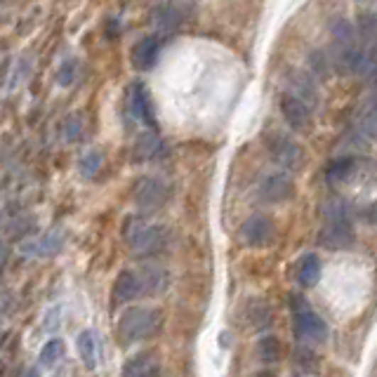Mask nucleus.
<instances>
[{"label": "nucleus", "mask_w": 377, "mask_h": 377, "mask_svg": "<svg viewBox=\"0 0 377 377\" xmlns=\"http://www.w3.org/2000/svg\"><path fill=\"white\" fill-rule=\"evenodd\" d=\"M163 312L158 307H130L125 309L118 319V342L123 346L146 342V339L156 337L163 328Z\"/></svg>", "instance_id": "obj_1"}, {"label": "nucleus", "mask_w": 377, "mask_h": 377, "mask_svg": "<svg viewBox=\"0 0 377 377\" xmlns=\"http://www.w3.org/2000/svg\"><path fill=\"white\" fill-rule=\"evenodd\" d=\"M319 246L325 250H349L356 241V231H354V222L351 212L342 201H335L330 205H325L323 212V224L319 229Z\"/></svg>", "instance_id": "obj_2"}, {"label": "nucleus", "mask_w": 377, "mask_h": 377, "mask_svg": "<svg viewBox=\"0 0 377 377\" xmlns=\"http://www.w3.org/2000/svg\"><path fill=\"white\" fill-rule=\"evenodd\" d=\"M123 241L132 255L151 257L158 255L168 243V229L156 222H149L142 215L128 217L123 224Z\"/></svg>", "instance_id": "obj_3"}, {"label": "nucleus", "mask_w": 377, "mask_h": 377, "mask_svg": "<svg viewBox=\"0 0 377 377\" xmlns=\"http://www.w3.org/2000/svg\"><path fill=\"white\" fill-rule=\"evenodd\" d=\"M290 314H293V330L300 342H305V344L307 342H323V339L328 337V323L314 312L312 305H309L305 297L293 295Z\"/></svg>", "instance_id": "obj_4"}, {"label": "nucleus", "mask_w": 377, "mask_h": 377, "mask_svg": "<svg viewBox=\"0 0 377 377\" xmlns=\"http://www.w3.org/2000/svg\"><path fill=\"white\" fill-rule=\"evenodd\" d=\"M132 198L142 212H156L170 201V184L160 177L146 175L137 180L135 189H132Z\"/></svg>", "instance_id": "obj_5"}, {"label": "nucleus", "mask_w": 377, "mask_h": 377, "mask_svg": "<svg viewBox=\"0 0 377 377\" xmlns=\"http://www.w3.org/2000/svg\"><path fill=\"white\" fill-rule=\"evenodd\" d=\"M267 149L273 163H278L285 170H297L302 165V149L297 142H293L290 137L280 135V132H271L267 137Z\"/></svg>", "instance_id": "obj_6"}, {"label": "nucleus", "mask_w": 377, "mask_h": 377, "mask_svg": "<svg viewBox=\"0 0 377 377\" xmlns=\"http://www.w3.org/2000/svg\"><path fill=\"white\" fill-rule=\"evenodd\" d=\"M276 239V224L267 215H253L241 224V241L250 248H267Z\"/></svg>", "instance_id": "obj_7"}, {"label": "nucleus", "mask_w": 377, "mask_h": 377, "mask_svg": "<svg viewBox=\"0 0 377 377\" xmlns=\"http://www.w3.org/2000/svg\"><path fill=\"white\" fill-rule=\"evenodd\" d=\"M295 194V182L285 170L269 173L260 180V198L267 203H283L290 201Z\"/></svg>", "instance_id": "obj_8"}, {"label": "nucleus", "mask_w": 377, "mask_h": 377, "mask_svg": "<svg viewBox=\"0 0 377 377\" xmlns=\"http://www.w3.org/2000/svg\"><path fill=\"white\" fill-rule=\"evenodd\" d=\"M280 116L283 121L290 125L295 132H307L312 128V106L305 104L302 99H297L295 94H283L278 102Z\"/></svg>", "instance_id": "obj_9"}, {"label": "nucleus", "mask_w": 377, "mask_h": 377, "mask_svg": "<svg viewBox=\"0 0 377 377\" xmlns=\"http://www.w3.org/2000/svg\"><path fill=\"white\" fill-rule=\"evenodd\" d=\"M139 297H144L139 273L132 269H125L118 273V278L114 280V293H111L114 305H130L132 300H139Z\"/></svg>", "instance_id": "obj_10"}, {"label": "nucleus", "mask_w": 377, "mask_h": 377, "mask_svg": "<svg viewBox=\"0 0 377 377\" xmlns=\"http://www.w3.org/2000/svg\"><path fill=\"white\" fill-rule=\"evenodd\" d=\"M160 356L156 351H139L125 361L123 377H160Z\"/></svg>", "instance_id": "obj_11"}, {"label": "nucleus", "mask_w": 377, "mask_h": 377, "mask_svg": "<svg viewBox=\"0 0 377 377\" xmlns=\"http://www.w3.org/2000/svg\"><path fill=\"white\" fill-rule=\"evenodd\" d=\"M64 246V234L55 229V231H50L48 236H40V239H28L19 246V253L21 255H28V257H50L59 253Z\"/></svg>", "instance_id": "obj_12"}, {"label": "nucleus", "mask_w": 377, "mask_h": 377, "mask_svg": "<svg viewBox=\"0 0 377 377\" xmlns=\"http://www.w3.org/2000/svg\"><path fill=\"white\" fill-rule=\"evenodd\" d=\"M158 57H160V40L156 38V35H146V38L135 43V48H132V53H130L132 64H135V69H139V71L153 69L158 62Z\"/></svg>", "instance_id": "obj_13"}, {"label": "nucleus", "mask_w": 377, "mask_h": 377, "mask_svg": "<svg viewBox=\"0 0 377 377\" xmlns=\"http://www.w3.org/2000/svg\"><path fill=\"white\" fill-rule=\"evenodd\" d=\"M139 273V283H142V295L144 297H156V295H163L170 285V273L156 267V264H149V267L137 269Z\"/></svg>", "instance_id": "obj_14"}, {"label": "nucleus", "mask_w": 377, "mask_h": 377, "mask_svg": "<svg viewBox=\"0 0 377 377\" xmlns=\"http://www.w3.org/2000/svg\"><path fill=\"white\" fill-rule=\"evenodd\" d=\"M128 104H130V114L135 121L144 123V125H153V111L149 104V94H146V90L139 83L130 87Z\"/></svg>", "instance_id": "obj_15"}, {"label": "nucleus", "mask_w": 377, "mask_h": 377, "mask_svg": "<svg viewBox=\"0 0 377 377\" xmlns=\"http://www.w3.org/2000/svg\"><path fill=\"white\" fill-rule=\"evenodd\" d=\"M319 278H321V260H319V255L309 253L302 257L297 262V267H295V280H297V285L302 288H312L316 285Z\"/></svg>", "instance_id": "obj_16"}, {"label": "nucleus", "mask_w": 377, "mask_h": 377, "mask_svg": "<svg viewBox=\"0 0 377 377\" xmlns=\"http://www.w3.org/2000/svg\"><path fill=\"white\" fill-rule=\"evenodd\" d=\"M356 175V158H337L328 165V173H325V180H328L330 187H339V184H346L351 177Z\"/></svg>", "instance_id": "obj_17"}, {"label": "nucleus", "mask_w": 377, "mask_h": 377, "mask_svg": "<svg viewBox=\"0 0 377 377\" xmlns=\"http://www.w3.org/2000/svg\"><path fill=\"white\" fill-rule=\"evenodd\" d=\"M290 85H293L290 94H295V97L302 99L312 109L316 106V102H319V90H316V83L309 73H295V76L290 78Z\"/></svg>", "instance_id": "obj_18"}, {"label": "nucleus", "mask_w": 377, "mask_h": 377, "mask_svg": "<svg viewBox=\"0 0 377 377\" xmlns=\"http://www.w3.org/2000/svg\"><path fill=\"white\" fill-rule=\"evenodd\" d=\"M78 354L90 371L99 366V342H97V335H94L92 330H83L78 335Z\"/></svg>", "instance_id": "obj_19"}, {"label": "nucleus", "mask_w": 377, "mask_h": 377, "mask_svg": "<svg viewBox=\"0 0 377 377\" xmlns=\"http://www.w3.org/2000/svg\"><path fill=\"white\" fill-rule=\"evenodd\" d=\"M328 31L339 43V48H351L354 40H356V26L344 17H332L328 24Z\"/></svg>", "instance_id": "obj_20"}, {"label": "nucleus", "mask_w": 377, "mask_h": 377, "mask_svg": "<svg viewBox=\"0 0 377 377\" xmlns=\"http://www.w3.org/2000/svg\"><path fill=\"white\" fill-rule=\"evenodd\" d=\"M246 319L250 328H269L271 325V309L264 300H250L246 307Z\"/></svg>", "instance_id": "obj_21"}, {"label": "nucleus", "mask_w": 377, "mask_h": 377, "mask_svg": "<svg viewBox=\"0 0 377 377\" xmlns=\"http://www.w3.org/2000/svg\"><path fill=\"white\" fill-rule=\"evenodd\" d=\"M135 153L139 160H151V158H160L163 153H165V144L160 142V137H156L153 132L149 135H142L139 137V142L135 146Z\"/></svg>", "instance_id": "obj_22"}, {"label": "nucleus", "mask_w": 377, "mask_h": 377, "mask_svg": "<svg viewBox=\"0 0 377 377\" xmlns=\"http://www.w3.org/2000/svg\"><path fill=\"white\" fill-rule=\"evenodd\" d=\"M151 17H153V24H156L160 31H175V28L180 26V12L170 5L156 7Z\"/></svg>", "instance_id": "obj_23"}, {"label": "nucleus", "mask_w": 377, "mask_h": 377, "mask_svg": "<svg viewBox=\"0 0 377 377\" xmlns=\"http://www.w3.org/2000/svg\"><path fill=\"white\" fill-rule=\"evenodd\" d=\"M257 356H260L262 364H276L278 356H280V344L278 339L273 335H267L260 339V344H257Z\"/></svg>", "instance_id": "obj_24"}, {"label": "nucleus", "mask_w": 377, "mask_h": 377, "mask_svg": "<svg viewBox=\"0 0 377 377\" xmlns=\"http://www.w3.org/2000/svg\"><path fill=\"white\" fill-rule=\"evenodd\" d=\"M66 354V344L64 339H50V342L40 349V364L43 366H55L57 361H62Z\"/></svg>", "instance_id": "obj_25"}, {"label": "nucleus", "mask_w": 377, "mask_h": 377, "mask_svg": "<svg viewBox=\"0 0 377 377\" xmlns=\"http://www.w3.org/2000/svg\"><path fill=\"white\" fill-rule=\"evenodd\" d=\"M293 361H295V366L302 368L305 373L309 371H316V364H319V359H316V354L309 349V344L305 342H300L297 346H295V354H293Z\"/></svg>", "instance_id": "obj_26"}, {"label": "nucleus", "mask_w": 377, "mask_h": 377, "mask_svg": "<svg viewBox=\"0 0 377 377\" xmlns=\"http://www.w3.org/2000/svg\"><path fill=\"white\" fill-rule=\"evenodd\" d=\"M309 69L316 78L325 80L330 76V57L323 53V50H314L312 55H309Z\"/></svg>", "instance_id": "obj_27"}, {"label": "nucleus", "mask_w": 377, "mask_h": 377, "mask_svg": "<svg viewBox=\"0 0 377 377\" xmlns=\"http://www.w3.org/2000/svg\"><path fill=\"white\" fill-rule=\"evenodd\" d=\"M359 135L368 142H377V111L368 109L359 121Z\"/></svg>", "instance_id": "obj_28"}, {"label": "nucleus", "mask_w": 377, "mask_h": 377, "mask_svg": "<svg viewBox=\"0 0 377 377\" xmlns=\"http://www.w3.org/2000/svg\"><path fill=\"white\" fill-rule=\"evenodd\" d=\"M99 168H102V153L97 149H92V151H87L83 158H80V173H83V177H94L99 173Z\"/></svg>", "instance_id": "obj_29"}, {"label": "nucleus", "mask_w": 377, "mask_h": 377, "mask_svg": "<svg viewBox=\"0 0 377 377\" xmlns=\"http://www.w3.org/2000/svg\"><path fill=\"white\" fill-rule=\"evenodd\" d=\"M76 71H78L76 59H66L57 71V85H62V87L73 85V80H76Z\"/></svg>", "instance_id": "obj_30"}, {"label": "nucleus", "mask_w": 377, "mask_h": 377, "mask_svg": "<svg viewBox=\"0 0 377 377\" xmlns=\"http://www.w3.org/2000/svg\"><path fill=\"white\" fill-rule=\"evenodd\" d=\"M359 33L361 35H377V17L375 14H361L359 17Z\"/></svg>", "instance_id": "obj_31"}, {"label": "nucleus", "mask_w": 377, "mask_h": 377, "mask_svg": "<svg viewBox=\"0 0 377 377\" xmlns=\"http://www.w3.org/2000/svg\"><path fill=\"white\" fill-rule=\"evenodd\" d=\"M80 132H83V123H80L78 116H71L69 121H66V139L73 142V139L80 137Z\"/></svg>", "instance_id": "obj_32"}, {"label": "nucleus", "mask_w": 377, "mask_h": 377, "mask_svg": "<svg viewBox=\"0 0 377 377\" xmlns=\"http://www.w3.org/2000/svg\"><path fill=\"white\" fill-rule=\"evenodd\" d=\"M368 109H375L377 111V90L371 94V99H368Z\"/></svg>", "instance_id": "obj_33"}, {"label": "nucleus", "mask_w": 377, "mask_h": 377, "mask_svg": "<svg viewBox=\"0 0 377 377\" xmlns=\"http://www.w3.org/2000/svg\"><path fill=\"white\" fill-rule=\"evenodd\" d=\"M253 377H273V375L269 371H260V373H255Z\"/></svg>", "instance_id": "obj_34"}, {"label": "nucleus", "mask_w": 377, "mask_h": 377, "mask_svg": "<svg viewBox=\"0 0 377 377\" xmlns=\"http://www.w3.org/2000/svg\"><path fill=\"white\" fill-rule=\"evenodd\" d=\"M359 5H371V3H375V0H356Z\"/></svg>", "instance_id": "obj_35"}, {"label": "nucleus", "mask_w": 377, "mask_h": 377, "mask_svg": "<svg viewBox=\"0 0 377 377\" xmlns=\"http://www.w3.org/2000/svg\"><path fill=\"white\" fill-rule=\"evenodd\" d=\"M26 377H38V373H35V371H28V373H26Z\"/></svg>", "instance_id": "obj_36"}, {"label": "nucleus", "mask_w": 377, "mask_h": 377, "mask_svg": "<svg viewBox=\"0 0 377 377\" xmlns=\"http://www.w3.org/2000/svg\"><path fill=\"white\" fill-rule=\"evenodd\" d=\"M375 17H377V12H375Z\"/></svg>", "instance_id": "obj_37"}]
</instances>
